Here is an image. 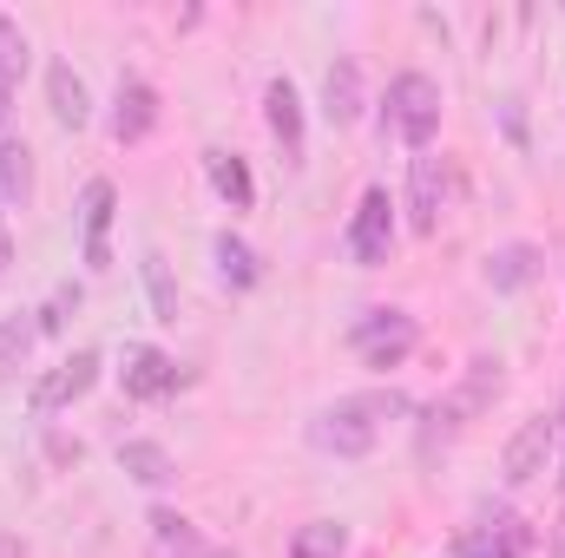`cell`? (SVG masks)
Here are the masks:
<instances>
[{
  "instance_id": "obj_32",
  "label": "cell",
  "mask_w": 565,
  "mask_h": 558,
  "mask_svg": "<svg viewBox=\"0 0 565 558\" xmlns=\"http://www.w3.org/2000/svg\"><path fill=\"white\" fill-rule=\"evenodd\" d=\"M13 264V237H7V224H0V270Z\"/></svg>"
},
{
  "instance_id": "obj_29",
  "label": "cell",
  "mask_w": 565,
  "mask_h": 558,
  "mask_svg": "<svg viewBox=\"0 0 565 558\" xmlns=\"http://www.w3.org/2000/svg\"><path fill=\"white\" fill-rule=\"evenodd\" d=\"M13 99H20V79H7V73H0V126L13 119Z\"/></svg>"
},
{
  "instance_id": "obj_33",
  "label": "cell",
  "mask_w": 565,
  "mask_h": 558,
  "mask_svg": "<svg viewBox=\"0 0 565 558\" xmlns=\"http://www.w3.org/2000/svg\"><path fill=\"white\" fill-rule=\"evenodd\" d=\"M198 558H244V552H224V546H204Z\"/></svg>"
},
{
  "instance_id": "obj_16",
  "label": "cell",
  "mask_w": 565,
  "mask_h": 558,
  "mask_svg": "<svg viewBox=\"0 0 565 558\" xmlns=\"http://www.w3.org/2000/svg\"><path fill=\"white\" fill-rule=\"evenodd\" d=\"M119 473H126V480H139V486H151V493H164V486L178 480V460H171V447H164V440L132 433V440H119Z\"/></svg>"
},
{
  "instance_id": "obj_34",
  "label": "cell",
  "mask_w": 565,
  "mask_h": 558,
  "mask_svg": "<svg viewBox=\"0 0 565 558\" xmlns=\"http://www.w3.org/2000/svg\"><path fill=\"white\" fill-rule=\"evenodd\" d=\"M559 447H565V408H559Z\"/></svg>"
},
{
  "instance_id": "obj_6",
  "label": "cell",
  "mask_w": 565,
  "mask_h": 558,
  "mask_svg": "<svg viewBox=\"0 0 565 558\" xmlns=\"http://www.w3.org/2000/svg\"><path fill=\"white\" fill-rule=\"evenodd\" d=\"M99 375H106V355H99V348H73V355H66L60 368H46V375L33 382V395H26L33 420H53L60 408L86 401V395L99 388Z\"/></svg>"
},
{
  "instance_id": "obj_31",
  "label": "cell",
  "mask_w": 565,
  "mask_h": 558,
  "mask_svg": "<svg viewBox=\"0 0 565 558\" xmlns=\"http://www.w3.org/2000/svg\"><path fill=\"white\" fill-rule=\"evenodd\" d=\"M0 558H26V546H20L13 533H0Z\"/></svg>"
},
{
  "instance_id": "obj_9",
  "label": "cell",
  "mask_w": 565,
  "mask_h": 558,
  "mask_svg": "<svg viewBox=\"0 0 565 558\" xmlns=\"http://www.w3.org/2000/svg\"><path fill=\"white\" fill-rule=\"evenodd\" d=\"M106 132L119 144H145L158 132V86L145 73H119L113 86V112H106Z\"/></svg>"
},
{
  "instance_id": "obj_28",
  "label": "cell",
  "mask_w": 565,
  "mask_h": 558,
  "mask_svg": "<svg viewBox=\"0 0 565 558\" xmlns=\"http://www.w3.org/2000/svg\"><path fill=\"white\" fill-rule=\"evenodd\" d=\"M46 460H53V466H79V460H86V447H79V440H66V433L46 420Z\"/></svg>"
},
{
  "instance_id": "obj_1",
  "label": "cell",
  "mask_w": 565,
  "mask_h": 558,
  "mask_svg": "<svg viewBox=\"0 0 565 558\" xmlns=\"http://www.w3.org/2000/svg\"><path fill=\"white\" fill-rule=\"evenodd\" d=\"M422 401H408L402 388H369V395H335L329 408L309 415V447L329 460H369L382 440V420H415Z\"/></svg>"
},
{
  "instance_id": "obj_25",
  "label": "cell",
  "mask_w": 565,
  "mask_h": 558,
  "mask_svg": "<svg viewBox=\"0 0 565 558\" xmlns=\"http://www.w3.org/2000/svg\"><path fill=\"white\" fill-rule=\"evenodd\" d=\"M26 66H33V40H26V26L13 13H0V73L7 79H26Z\"/></svg>"
},
{
  "instance_id": "obj_10",
  "label": "cell",
  "mask_w": 565,
  "mask_h": 558,
  "mask_svg": "<svg viewBox=\"0 0 565 558\" xmlns=\"http://www.w3.org/2000/svg\"><path fill=\"white\" fill-rule=\"evenodd\" d=\"M113 211H119L113 178H93L79 191V264L86 270H106L113 264Z\"/></svg>"
},
{
  "instance_id": "obj_7",
  "label": "cell",
  "mask_w": 565,
  "mask_h": 558,
  "mask_svg": "<svg viewBox=\"0 0 565 558\" xmlns=\"http://www.w3.org/2000/svg\"><path fill=\"white\" fill-rule=\"evenodd\" d=\"M119 388H126V401H164V395L191 388V368L151 342H126L119 348Z\"/></svg>"
},
{
  "instance_id": "obj_21",
  "label": "cell",
  "mask_w": 565,
  "mask_h": 558,
  "mask_svg": "<svg viewBox=\"0 0 565 558\" xmlns=\"http://www.w3.org/2000/svg\"><path fill=\"white\" fill-rule=\"evenodd\" d=\"M139 282H145V302L158 322H178V282H171V264L164 250H139Z\"/></svg>"
},
{
  "instance_id": "obj_11",
  "label": "cell",
  "mask_w": 565,
  "mask_h": 558,
  "mask_svg": "<svg viewBox=\"0 0 565 558\" xmlns=\"http://www.w3.org/2000/svg\"><path fill=\"white\" fill-rule=\"evenodd\" d=\"M369 112V79H362V60L355 53H335L329 66H322V119L342 132V126H355Z\"/></svg>"
},
{
  "instance_id": "obj_20",
  "label": "cell",
  "mask_w": 565,
  "mask_h": 558,
  "mask_svg": "<svg viewBox=\"0 0 565 558\" xmlns=\"http://www.w3.org/2000/svg\"><path fill=\"white\" fill-rule=\"evenodd\" d=\"M289 558H349V526L342 519H302L289 533Z\"/></svg>"
},
{
  "instance_id": "obj_19",
  "label": "cell",
  "mask_w": 565,
  "mask_h": 558,
  "mask_svg": "<svg viewBox=\"0 0 565 558\" xmlns=\"http://www.w3.org/2000/svg\"><path fill=\"white\" fill-rule=\"evenodd\" d=\"M211 257H217V277L231 282V289H257V282H264V257H257L237 230H217V237H211Z\"/></svg>"
},
{
  "instance_id": "obj_27",
  "label": "cell",
  "mask_w": 565,
  "mask_h": 558,
  "mask_svg": "<svg viewBox=\"0 0 565 558\" xmlns=\"http://www.w3.org/2000/svg\"><path fill=\"white\" fill-rule=\"evenodd\" d=\"M454 558H520V552H507L493 526H467V533L454 539Z\"/></svg>"
},
{
  "instance_id": "obj_5",
  "label": "cell",
  "mask_w": 565,
  "mask_h": 558,
  "mask_svg": "<svg viewBox=\"0 0 565 558\" xmlns=\"http://www.w3.org/2000/svg\"><path fill=\"white\" fill-rule=\"evenodd\" d=\"M388 250H395V197H388V184H369L355 217H349V230H342V257L355 270H382Z\"/></svg>"
},
{
  "instance_id": "obj_17",
  "label": "cell",
  "mask_w": 565,
  "mask_h": 558,
  "mask_svg": "<svg viewBox=\"0 0 565 558\" xmlns=\"http://www.w3.org/2000/svg\"><path fill=\"white\" fill-rule=\"evenodd\" d=\"M204 178H211V191L231 204V211H250L257 204V184H250V164L237 158V151H224V144H211L204 151Z\"/></svg>"
},
{
  "instance_id": "obj_22",
  "label": "cell",
  "mask_w": 565,
  "mask_h": 558,
  "mask_svg": "<svg viewBox=\"0 0 565 558\" xmlns=\"http://www.w3.org/2000/svg\"><path fill=\"white\" fill-rule=\"evenodd\" d=\"M33 342H40V329H33V309H26V315H0V382H13V375L26 368Z\"/></svg>"
},
{
  "instance_id": "obj_12",
  "label": "cell",
  "mask_w": 565,
  "mask_h": 558,
  "mask_svg": "<svg viewBox=\"0 0 565 558\" xmlns=\"http://www.w3.org/2000/svg\"><path fill=\"white\" fill-rule=\"evenodd\" d=\"M540 277H546V250H540V244H526V237L493 244V250H487V264H480V282H487L493 296H520V289H533Z\"/></svg>"
},
{
  "instance_id": "obj_26",
  "label": "cell",
  "mask_w": 565,
  "mask_h": 558,
  "mask_svg": "<svg viewBox=\"0 0 565 558\" xmlns=\"http://www.w3.org/2000/svg\"><path fill=\"white\" fill-rule=\"evenodd\" d=\"M493 119H500V132H507L513 151H533V126H526V99H520V93H507V99L493 106Z\"/></svg>"
},
{
  "instance_id": "obj_13",
  "label": "cell",
  "mask_w": 565,
  "mask_h": 558,
  "mask_svg": "<svg viewBox=\"0 0 565 558\" xmlns=\"http://www.w3.org/2000/svg\"><path fill=\"white\" fill-rule=\"evenodd\" d=\"M440 211H447V164L434 151H415L408 158V224L415 230H440Z\"/></svg>"
},
{
  "instance_id": "obj_30",
  "label": "cell",
  "mask_w": 565,
  "mask_h": 558,
  "mask_svg": "<svg viewBox=\"0 0 565 558\" xmlns=\"http://www.w3.org/2000/svg\"><path fill=\"white\" fill-rule=\"evenodd\" d=\"M553 558H565V493H559V526H553Z\"/></svg>"
},
{
  "instance_id": "obj_24",
  "label": "cell",
  "mask_w": 565,
  "mask_h": 558,
  "mask_svg": "<svg viewBox=\"0 0 565 558\" xmlns=\"http://www.w3.org/2000/svg\"><path fill=\"white\" fill-rule=\"evenodd\" d=\"M79 296H86L79 282H53V296H46V302L33 309V329H40V335H60V329L73 322V309H79Z\"/></svg>"
},
{
  "instance_id": "obj_14",
  "label": "cell",
  "mask_w": 565,
  "mask_h": 558,
  "mask_svg": "<svg viewBox=\"0 0 565 558\" xmlns=\"http://www.w3.org/2000/svg\"><path fill=\"white\" fill-rule=\"evenodd\" d=\"M264 119H270V132H277V144H282V164H302V93H296V79H270L264 86Z\"/></svg>"
},
{
  "instance_id": "obj_3",
  "label": "cell",
  "mask_w": 565,
  "mask_h": 558,
  "mask_svg": "<svg viewBox=\"0 0 565 558\" xmlns=\"http://www.w3.org/2000/svg\"><path fill=\"white\" fill-rule=\"evenodd\" d=\"M440 79L422 73V66H408V73H395L388 79V93H382V144H408V151H427L434 132H440Z\"/></svg>"
},
{
  "instance_id": "obj_4",
  "label": "cell",
  "mask_w": 565,
  "mask_h": 558,
  "mask_svg": "<svg viewBox=\"0 0 565 558\" xmlns=\"http://www.w3.org/2000/svg\"><path fill=\"white\" fill-rule=\"evenodd\" d=\"M349 348H355V362L375 368V375L408 368V355L422 348V322H415L408 309H362V315L349 322Z\"/></svg>"
},
{
  "instance_id": "obj_18",
  "label": "cell",
  "mask_w": 565,
  "mask_h": 558,
  "mask_svg": "<svg viewBox=\"0 0 565 558\" xmlns=\"http://www.w3.org/2000/svg\"><path fill=\"white\" fill-rule=\"evenodd\" d=\"M145 526H151V558H198L211 546V539H204L184 513H171V506H151Z\"/></svg>"
},
{
  "instance_id": "obj_23",
  "label": "cell",
  "mask_w": 565,
  "mask_h": 558,
  "mask_svg": "<svg viewBox=\"0 0 565 558\" xmlns=\"http://www.w3.org/2000/svg\"><path fill=\"white\" fill-rule=\"evenodd\" d=\"M0 197L7 204L33 197V151H26V139H0Z\"/></svg>"
},
{
  "instance_id": "obj_2",
  "label": "cell",
  "mask_w": 565,
  "mask_h": 558,
  "mask_svg": "<svg viewBox=\"0 0 565 558\" xmlns=\"http://www.w3.org/2000/svg\"><path fill=\"white\" fill-rule=\"evenodd\" d=\"M500 395H507V362H500V355H473V362L460 368V382H454L440 401H427L422 415H415L422 420V453L434 460V447H447L454 433H467V427L487 415Z\"/></svg>"
},
{
  "instance_id": "obj_15",
  "label": "cell",
  "mask_w": 565,
  "mask_h": 558,
  "mask_svg": "<svg viewBox=\"0 0 565 558\" xmlns=\"http://www.w3.org/2000/svg\"><path fill=\"white\" fill-rule=\"evenodd\" d=\"M46 99H53V119H60L66 132H86V126H93V93H86V79L73 73V60H46Z\"/></svg>"
},
{
  "instance_id": "obj_8",
  "label": "cell",
  "mask_w": 565,
  "mask_h": 558,
  "mask_svg": "<svg viewBox=\"0 0 565 558\" xmlns=\"http://www.w3.org/2000/svg\"><path fill=\"white\" fill-rule=\"evenodd\" d=\"M553 453H559V415L520 420L513 440H507V453H500V480H507V486H533V480L553 466Z\"/></svg>"
}]
</instances>
